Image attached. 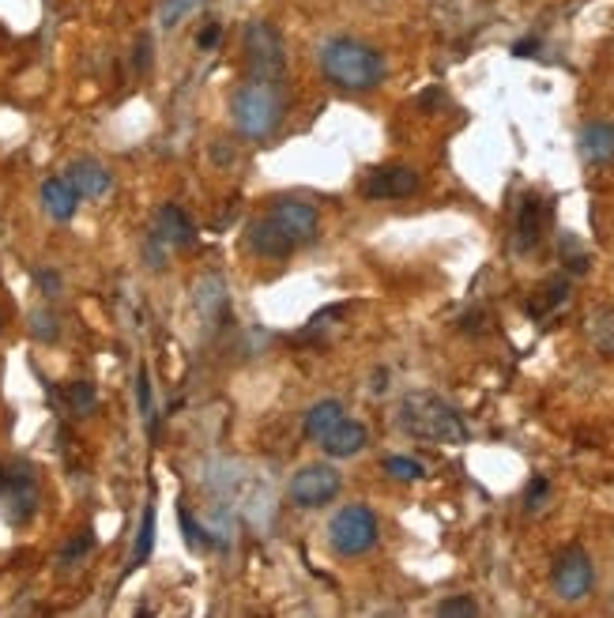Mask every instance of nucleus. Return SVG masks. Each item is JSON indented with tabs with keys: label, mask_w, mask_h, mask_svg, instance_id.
Listing matches in <instances>:
<instances>
[{
	"label": "nucleus",
	"mask_w": 614,
	"mask_h": 618,
	"mask_svg": "<svg viewBox=\"0 0 614 618\" xmlns=\"http://www.w3.org/2000/svg\"><path fill=\"white\" fill-rule=\"evenodd\" d=\"M344 419H347V411H344V404H339V400L313 404V408L305 411V438H310V442H321V438L328 434V430H336Z\"/></svg>",
	"instance_id": "19"
},
{
	"label": "nucleus",
	"mask_w": 614,
	"mask_h": 618,
	"mask_svg": "<svg viewBox=\"0 0 614 618\" xmlns=\"http://www.w3.org/2000/svg\"><path fill=\"white\" fill-rule=\"evenodd\" d=\"M399 430L407 438H415V442H430V445L467 442V422L438 393H407L404 404H399Z\"/></svg>",
	"instance_id": "2"
},
{
	"label": "nucleus",
	"mask_w": 614,
	"mask_h": 618,
	"mask_svg": "<svg viewBox=\"0 0 614 618\" xmlns=\"http://www.w3.org/2000/svg\"><path fill=\"white\" fill-rule=\"evenodd\" d=\"M182 528H185V536H189V547H216V539H208V532L196 528L193 516L185 510H182Z\"/></svg>",
	"instance_id": "31"
},
{
	"label": "nucleus",
	"mask_w": 614,
	"mask_h": 618,
	"mask_svg": "<svg viewBox=\"0 0 614 618\" xmlns=\"http://www.w3.org/2000/svg\"><path fill=\"white\" fill-rule=\"evenodd\" d=\"M577 148H581V159L588 166H607L614 163V125L607 121H592L581 129V140H577Z\"/></svg>",
	"instance_id": "15"
},
{
	"label": "nucleus",
	"mask_w": 614,
	"mask_h": 618,
	"mask_svg": "<svg viewBox=\"0 0 614 618\" xmlns=\"http://www.w3.org/2000/svg\"><path fill=\"white\" fill-rule=\"evenodd\" d=\"M558 253H561V265H566L574 276H584L588 265H592V257H588V249L581 245V238H574V234H561V238H558Z\"/></svg>",
	"instance_id": "22"
},
{
	"label": "nucleus",
	"mask_w": 614,
	"mask_h": 618,
	"mask_svg": "<svg viewBox=\"0 0 614 618\" xmlns=\"http://www.w3.org/2000/svg\"><path fill=\"white\" fill-rule=\"evenodd\" d=\"M242 49H245V65H250V75L260 83H283L287 75V49L283 38L271 23L253 20L245 23V35H242Z\"/></svg>",
	"instance_id": "4"
},
{
	"label": "nucleus",
	"mask_w": 614,
	"mask_h": 618,
	"mask_svg": "<svg viewBox=\"0 0 614 618\" xmlns=\"http://www.w3.org/2000/svg\"><path fill=\"white\" fill-rule=\"evenodd\" d=\"M34 279H38V287H42V291L49 294V299H54V294L61 291V276H57V272H38V276H34Z\"/></svg>",
	"instance_id": "35"
},
{
	"label": "nucleus",
	"mask_w": 614,
	"mask_h": 618,
	"mask_svg": "<svg viewBox=\"0 0 614 618\" xmlns=\"http://www.w3.org/2000/svg\"><path fill=\"white\" fill-rule=\"evenodd\" d=\"M151 547H155V505H148V510H143L140 532H136V547H132V558H129V570L148 562Z\"/></svg>",
	"instance_id": "21"
},
{
	"label": "nucleus",
	"mask_w": 614,
	"mask_h": 618,
	"mask_svg": "<svg viewBox=\"0 0 614 618\" xmlns=\"http://www.w3.org/2000/svg\"><path fill=\"white\" fill-rule=\"evenodd\" d=\"M230 114H234V125L242 137L250 140H264L279 129L283 121V95H279L276 83H260L250 80L234 91V103H230Z\"/></svg>",
	"instance_id": "3"
},
{
	"label": "nucleus",
	"mask_w": 614,
	"mask_h": 618,
	"mask_svg": "<svg viewBox=\"0 0 614 618\" xmlns=\"http://www.w3.org/2000/svg\"><path fill=\"white\" fill-rule=\"evenodd\" d=\"M339 490H344V476H339L332 464H310V468H302L291 479L287 494H291V502L298 510H321V505H328Z\"/></svg>",
	"instance_id": "8"
},
{
	"label": "nucleus",
	"mask_w": 614,
	"mask_h": 618,
	"mask_svg": "<svg viewBox=\"0 0 614 618\" xmlns=\"http://www.w3.org/2000/svg\"><path fill=\"white\" fill-rule=\"evenodd\" d=\"M543 219H547V208H543L540 197H524V205L517 211V253L535 249L543 238Z\"/></svg>",
	"instance_id": "17"
},
{
	"label": "nucleus",
	"mask_w": 614,
	"mask_h": 618,
	"mask_svg": "<svg viewBox=\"0 0 614 618\" xmlns=\"http://www.w3.org/2000/svg\"><path fill=\"white\" fill-rule=\"evenodd\" d=\"M42 205H46V211L57 223H68V219L76 215V205H80V193L72 189L68 177H49V182L42 185Z\"/></svg>",
	"instance_id": "18"
},
{
	"label": "nucleus",
	"mask_w": 614,
	"mask_h": 618,
	"mask_svg": "<svg viewBox=\"0 0 614 618\" xmlns=\"http://www.w3.org/2000/svg\"><path fill=\"white\" fill-rule=\"evenodd\" d=\"M321 72L332 88L362 95V91L381 88V80H385V57L373 46H366V42L339 35L321 46Z\"/></svg>",
	"instance_id": "1"
},
{
	"label": "nucleus",
	"mask_w": 614,
	"mask_h": 618,
	"mask_svg": "<svg viewBox=\"0 0 614 618\" xmlns=\"http://www.w3.org/2000/svg\"><path fill=\"white\" fill-rule=\"evenodd\" d=\"M155 234L170 245V249H189V245L196 242L193 219L185 215V208H177V205H162V208H159V215H155Z\"/></svg>",
	"instance_id": "13"
},
{
	"label": "nucleus",
	"mask_w": 614,
	"mask_h": 618,
	"mask_svg": "<svg viewBox=\"0 0 614 618\" xmlns=\"http://www.w3.org/2000/svg\"><path fill=\"white\" fill-rule=\"evenodd\" d=\"M91 550V532H80V536L72 539V544L65 547V555H61V562H76L80 555H88Z\"/></svg>",
	"instance_id": "33"
},
{
	"label": "nucleus",
	"mask_w": 614,
	"mask_h": 618,
	"mask_svg": "<svg viewBox=\"0 0 614 618\" xmlns=\"http://www.w3.org/2000/svg\"><path fill=\"white\" fill-rule=\"evenodd\" d=\"M588 336H592V347L603 359H614V310L595 313V317L588 320Z\"/></svg>",
	"instance_id": "20"
},
{
	"label": "nucleus",
	"mask_w": 614,
	"mask_h": 618,
	"mask_svg": "<svg viewBox=\"0 0 614 618\" xmlns=\"http://www.w3.org/2000/svg\"><path fill=\"white\" fill-rule=\"evenodd\" d=\"M132 69H136V72H148V69H151V38H148V35H140V42H136Z\"/></svg>",
	"instance_id": "32"
},
{
	"label": "nucleus",
	"mask_w": 614,
	"mask_h": 618,
	"mask_svg": "<svg viewBox=\"0 0 614 618\" xmlns=\"http://www.w3.org/2000/svg\"><path fill=\"white\" fill-rule=\"evenodd\" d=\"M0 328H4V313H0Z\"/></svg>",
	"instance_id": "38"
},
{
	"label": "nucleus",
	"mask_w": 614,
	"mask_h": 618,
	"mask_svg": "<svg viewBox=\"0 0 614 618\" xmlns=\"http://www.w3.org/2000/svg\"><path fill=\"white\" fill-rule=\"evenodd\" d=\"M136 400H140L143 419L155 427V415H151V377H148V366H140V374H136Z\"/></svg>",
	"instance_id": "28"
},
{
	"label": "nucleus",
	"mask_w": 614,
	"mask_h": 618,
	"mask_svg": "<svg viewBox=\"0 0 614 618\" xmlns=\"http://www.w3.org/2000/svg\"><path fill=\"white\" fill-rule=\"evenodd\" d=\"M385 471L392 479H404V482H415L426 476V468L419 460H412V456H389L385 460Z\"/></svg>",
	"instance_id": "26"
},
{
	"label": "nucleus",
	"mask_w": 614,
	"mask_h": 618,
	"mask_svg": "<svg viewBox=\"0 0 614 618\" xmlns=\"http://www.w3.org/2000/svg\"><path fill=\"white\" fill-rule=\"evenodd\" d=\"M216 42H219V23H208V27L196 35V46H200V49H211Z\"/></svg>",
	"instance_id": "36"
},
{
	"label": "nucleus",
	"mask_w": 614,
	"mask_h": 618,
	"mask_svg": "<svg viewBox=\"0 0 614 618\" xmlns=\"http://www.w3.org/2000/svg\"><path fill=\"white\" fill-rule=\"evenodd\" d=\"M0 505L12 524H27L38 510V479L27 464H8L0 468Z\"/></svg>",
	"instance_id": "7"
},
{
	"label": "nucleus",
	"mask_w": 614,
	"mask_h": 618,
	"mask_svg": "<svg viewBox=\"0 0 614 618\" xmlns=\"http://www.w3.org/2000/svg\"><path fill=\"white\" fill-rule=\"evenodd\" d=\"M566 294H569V283H566V279H554V283L547 287V299H543V306H532V313H547L551 306L566 302Z\"/></svg>",
	"instance_id": "30"
},
{
	"label": "nucleus",
	"mask_w": 614,
	"mask_h": 618,
	"mask_svg": "<svg viewBox=\"0 0 614 618\" xmlns=\"http://www.w3.org/2000/svg\"><path fill=\"white\" fill-rule=\"evenodd\" d=\"M196 313L208 320L211 333L223 325V317H227V287H223V279H219V276H204L200 283H196Z\"/></svg>",
	"instance_id": "16"
},
{
	"label": "nucleus",
	"mask_w": 614,
	"mask_h": 618,
	"mask_svg": "<svg viewBox=\"0 0 614 618\" xmlns=\"http://www.w3.org/2000/svg\"><path fill=\"white\" fill-rule=\"evenodd\" d=\"M547 490H551V482L547 479H532V487H528V498H524V502H528V510H540V502H543V498H547Z\"/></svg>",
	"instance_id": "34"
},
{
	"label": "nucleus",
	"mask_w": 614,
	"mask_h": 618,
	"mask_svg": "<svg viewBox=\"0 0 614 618\" xmlns=\"http://www.w3.org/2000/svg\"><path fill=\"white\" fill-rule=\"evenodd\" d=\"M65 400H68V408H72L76 415H91L99 408V393H95V385H88V381H76V385H68Z\"/></svg>",
	"instance_id": "23"
},
{
	"label": "nucleus",
	"mask_w": 614,
	"mask_h": 618,
	"mask_svg": "<svg viewBox=\"0 0 614 618\" xmlns=\"http://www.w3.org/2000/svg\"><path fill=\"white\" fill-rule=\"evenodd\" d=\"M204 0H162L159 4V27H166V31H174L177 23L185 20V15L193 12V8H200Z\"/></svg>",
	"instance_id": "24"
},
{
	"label": "nucleus",
	"mask_w": 614,
	"mask_h": 618,
	"mask_svg": "<svg viewBox=\"0 0 614 618\" xmlns=\"http://www.w3.org/2000/svg\"><path fill=\"white\" fill-rule=\"evenodd\" d=\"M245 245H250L257 257H268V260H283L298 249V245L287 238L271 219H257V223H250V231H245Z\"/></svg>",
	"instance_id": "11"
},
{
	"label": "nucleus",
	"mask_w": 614,
	"mask_h": 618,
	"mask_svg": "<svg viewBox=\"0 0 614 618\" xmlns=\"http://www.w3.org/2000/svg\"><path fill=\"white\" fill-rule=\"evenodd\" d=\"M166 253H170V245L162 242L155 231H151V238L143 242V257H148V268H155V272H159V268L166 265Z\"/></svg>",
	"instance_id": "29"
},
{
	"label": "nucleus",
	"mask_w": 614,
	"mask_h": 618,
	"mask_svg": "<svg viewBox=\"0 0 614 618\" xmlns=\"http://www.w3.org/2000/svg\"><path fill=\"white\" fill-rule=\"evenodd\" d=\"M366 442H370V434H366L362 422L344 419L336 430H328V434L321 438V448L332 456V460H347V456H358V453H362Z\"/></svg>",
	"instance_id": "14"
},
{
	"label": "nucleus",
	"mask_w": 614,
	"mask_h": 618,
	"mask_svg": "<svg viewBox=\"0 0 614 618\" xmlns=\"http://www.w3.org/2000/svg\"><path fill=\"white\" fill-rule=\"evenodd\" d=\"M268 219H271V223H276L279 231H283L294 245L313 242V238H317V226H321L317 208H313L310 200H298V197H279L276 205H271Z\"/></svg>",
	"instance_id": "9"
},
{
	"label": "nucleus",
	"mask_w": 614,
	"mask_h": 618,
	"mask_svg": "<svg viewBox=\"0 0 614 618\" xmlns=\"http://www.w3.org/2000/svg\"><path fill=\"white\" fill-rule=\"evenodd\" d=\"M438 615L441 618H472V615H479V604H475L472 596H449L438 604Z\"/></svg>",
	"instance_id": "27"
},
{
	"label": "nucleus",
	"mask_w": 614,
	"mask_h": 618,
	"mask_svg": "<svg viewBox=\"0 0 614 618\" xmlns=\"http://www.w3.org/2000/svg\"><path fill=\"white\" fill-rule=\"evenodd\" d=\"M31 336L38 343H54L57 336H61V325H57V313H49V310H38V313H31Z\"/></svg>",
	"instance_id": "25"
},
{
	"label": "nucleus",
	"mask_w": 614,
	"mask_h": 618,
	"mask_svg": "<svg viewBox=\"0 0 614 618\" xmlns=\"http://www.w3.org/2000/svg\"><path fill=\"white\" fill-rule=\"evenodd\" d=\"M422 177L419 171H412V166H381V171H373L366 177L362 185V197L366 200H404L412 197V193H419Z\"/></svg>",
	"instance_id": "10"
},
{
	"label": "nucleus",
	"mask_w": 614,
	"mask_h": 618,
	"mask_svg": "<svg viewBox=\"0 0 614 618\" xmlns=\"http://www.w3.org/2000/svg\"><path fill=\"white\" fill-rule=\"evenodd\" d=\"M65 177L72 182V189L88 200H99L114 189V174H109L102 163H95V159H76V163L65 171Z\"/></svg>",
	"instance_id": "12"
},
{
	"label": "nucleus",
	"mask_w": 614,
	"mask_h": 618,
	"mask_svg": "<svg viewBox=\"0 0 614 618\" xmlns=\"http://www.w3.org/2000/svg\"><path fill=\"white\" fill-rule=\"evenodd\" d=\"M378 536H381V524L370 505H347V510H339L328 524V544L344 558L370 555V550L378 547Z\"/></svg>",
	"instance_id": "5"
},
{
	"label": "nucleus",
	"mask_w": 614,
	"mask_h": 618,
	"mask_svg": "<svg viewBox=\"0 0 614 618\" xmlns=\"http://www.w3.org/2000/svg\"><path fill=\"white\" fill-rule=\"evenodd\" d=\"M551 584L558 592V599L566 604H581L588 592L595 588V565L588 558L584 547H566L558 558H554V570H551Z\"/></svg>",
	"instance_id": "6"
},
{
	"label": "nucleus",
	"mask_w": 614,
	"mask_h": 618,
	"mask_svg": "<svg viewBox=\"0 0 614 618\" xmlns=\"http://www.w3.org/2000/svg\"><path fill=\"white\" fill-rule=\"evenodd\" d=\"M535 49H540V38H524V42H517V46H513V54L517 57H532Z\"/></svg>",
	"instance_id": "37"
}]
</instances>
